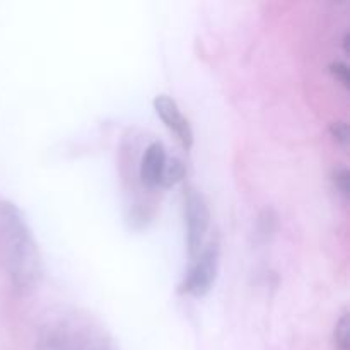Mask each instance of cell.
Here are the masks:
<instances>
[{
    "label": "cell",
    "mask_w": 350,
    "mask_h": 350,
    "mask_svg": "<svg viewBox=\"0 0 350 350\" xmlns=\"http://www.w3.org/2000/svg\"><path fill=\"white\" fill-rule=\"evenodd\" d=\"M0 252L17 291L27 293L38 287L43 275L40 250L23 214L12 204H0Z\"/></svg>",
    "instance_id": "6da1fadb"
},
{
    "label": "cell",
    "mask_w": 350,
    "mask_h": 350,
    "mask_svg": "<svg viewBox=\"0 0 350 350\" xmlns=\"http://www.w3.org/2000/svg\"><path fill=\"white\" fill-rule=\"evenodd\" d=\"M38 350H111L103 335L75 320L62 321L48 328L38 344Z\"/></svg>",
    "instance_id": "7a4b0ae2"
},
{
    "label": "cell",
    "mask_w": 350,
    "mask_h": 350,
    "mask_svg": "<svg viewBox=\"0 0 350 350\" xmlns=\"http://www.w3.org/2000/svg\"><path fill=\"white\" fill-rule=\"evenodd\" d=\"M219 267V248L215 243H211L195 256V262L181 286V293H188L195 297H202L212 289L217 277Z\"/></svg>",
    "instance_id": "3957f363"
},
{
    "label": "cell",
    "mask_w": 350,
    "mask_h": 350,
    "mask_svg": "<svg viewBox=\"0 0 350 350\" xmlns=\"http://www.w3.org/2000/svg\"><path fill=\"white\" fill-rule=\"evenodd\" d=\"M185 219H187V245L191 258L202 252L205 232L211 222L207 202L197 190H188L185 195Z\"/></svg>",
    "instance_id": "277c9868"
},
{
    "label": "cell",
    "mask_w": 350,
    "mask_h": 350,
    "mask_svg": "<svg viewBox=\"0 0 350 350\" xmlns=\"http://www.w3.org/2000/svg\"><path fill=\"white\" fill-rule=\"evenodd\" d=\"M154 109L159 115V118L166 123L167 129L181 140V144L187 149H190L191 144H193V132H191L188 120L185 118L181 109L178 108L176 101L171 99L170 96H157L154 99Z\"/></svg>",
    "instance_id": "5b68a950"
},
{
    "label": "cell",
    "mask_w": 350,
    "mask_h": 350,
    "mask_svg": "<svg viewBox=\"0 0 350 350\" xmlns=\"http://www.w3.org/2000/svg\"><path fill=\"white\" fill-rule=\"evenodd\" d=\"M167 156L166 149L161 142H152L147 146L146 152H144L142 161H140L139 176L144 187L147 188H157L161 187V180H163L164 167H166Z\"/></svg>",
    "instance_id": "8992f818"
},
{
    "label": "cell",
    "mask_w": 350,
    "mask_h": 350,
    "mask_svg": "<svg viewBox=\"0 0 350 350\" xmlns=\"http://www.w3.org/2000/svg\"><path fill=\"white\" fill-rule=\"evenodd\" d=\"M185 178V164L181 163L178 157H173V159H167L166 167H164L163 180H161V187L163 188H171L174 185L180 183Z\"/></svg>",
    "instance_id": "52a82bcc"
},
{
    "label": "cell",
    "mask_w": 350,
    "mask_h": 350,
    "mask_svg": "<svg viewBox=\"0 0 350 350\" xmlns=\"http://www.w3.org/2000/svg\"><path fill=\"white\" fill-rule=\"evenodd\" d=\"M334 342L337 350H349V317L344 313L335 325Z\"/></svg>",
    "instance_id": "ba28073f"
},
{
    "label": "cell",
    "mask_w": 350,
    "mask_h": 350,
    "mask_svg": "<svg viewBox=\"0 0 350 350\" xmlns=\"http://www.w3.org/2000/svg\"><path fill=\"white\" fill-rule=\"evenodd\" d=\"M275 214L272 211L267 208L258 219V234L263 236V238H269L273 231H275Z\"/></svg>",
    "instance_id": "9c48e42d"
},
{
    "label": "cell",
    "mask_w": 350,
    "mask_h": 350,
    "mask_svg": "<svg viewBox=\"0 0 350 350\" xmlns=\"http://www.w3.org/2000/svg\"><path fill=\"white\" fill-rule=\"evenodd\" d=\"M334 183L338 193L344 197V200L349 198V171L345 167H338L334 171Z\"/></svg>",
    "instance_id": "30bf717a"
},
{
    "label": "cell",
    "mask_w": 350,
    "mask_h": 350,
    "mask_svg": "<svg viewBox=\"0 0 350 350\" xmlns=\"http://www.w3.org/2000/svg\"><path fill=\"white\" fill-rule=\"evenodd\" d=\"M332 135H334L335 142L340 144L342 147H347V139H349V126L347 123L344 122H335L334 125H332Z\"/></svg>",
    "instance_id": "8fae6325"
},
{
    "label": "cell",
    "mask_w": 350,
    "mask_h": 350,
    "mask_svg": "<svg viewBox=\"0 0 350 350\" xmlns=\"http://www.w3.org/2000/svg\"><path fill=\"white\" fill-rule=\"evenodd\" d=\"M332 72H334L335 79L340 82L344 88H349V68L347 65L342 64V62H337V64L332 65Z\"/></svg>",
    "instance_id": "7c38bea8"
}]
</instances>
